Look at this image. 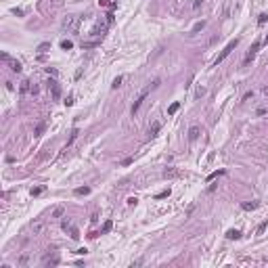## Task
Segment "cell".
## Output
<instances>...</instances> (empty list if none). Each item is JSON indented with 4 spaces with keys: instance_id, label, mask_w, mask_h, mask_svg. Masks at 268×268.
Returning <instances> with one entry per match:
<instances>
[{
    "instance_id": "cell-1",
    "label": "cell",
    "mask_w": 268,
    "mask_h": 268,
    "mask_svg": "<svg viewBox=\"0 0 268 268\" xmlns=\"http://www.w3.org/2000/svg\"><path fill=\"white\" fill-rule=\"evenodd\" d=\"M157 86H159V80H155V82H153V84H151V86H149V88H145V90L140 92V96H138V99H136V101H134V105H132V115H134V113H136V111H138V109H140V105H142V101H145V96L149 94V90H151V88H157Z\"/></svg>"
},
{
    "instance_id": "cell-2",
    "label": "cell",
    "mask_w": 268,
    "mask_h": 268,
    "mask_svg": "<svg viewBox=\"0 0 268 268\" xmlns=\"http://www.w3.org/2000/svg\"><path fill=\"white\" fill-rule=\"evenodd\" d=\"M237 46H239V38H235V40H231V42H228V44L224 46V50H222L220 55H218V59H216V65H218V63H222V61H224V59L228 57V55H231V52H233V50H235Z\"/></svg>"
},
{
    "instance_id": "cell-3",
    "label": "cell",
    "mask_w": 268,
    "mask_h": 268,
    "mask_svg": "<svg viewBox=\"0 0 268 268\" xmlns=\"http://www.w3.org/2000/svg\"><path fill=\"white\" fill-rule=\"evenodd\" d=\"M78 23H80V17H67L65 21H63V29H78Z\"/></svg>"
},
{
    "instance_id": "cell-4",
    "label": "cell",
    "mask_w": 268,
    "mask_h": 268,
    "mask_svg": "<svg viewBox=\"0 0 268 268\" xmlns=\"http://www.w3.org/2000/svg\"><path fill=\"white\" fill-rule=\"evenodd\" d=\"M258 48H260V42H254V46L249 48V52L245 55V59H243V65H249L251 61H254V57H256V52H258Z\"/></svg>"
},
{
    "instance_id": "cell-5",
    "label": "cell",
    "mask_w": 268,
    "mask_h": 268,
    "mask_svg": "<svg viewBox=\"0 0 268 268\" xmlns=\"http://www.w3.org/2000/svg\"><path fill=\"white\" fill-rule=\"evenodd\" d=\"M48 90L52 92V99H59V96H61V90H59V86H57L55 80H48Z\"/></svg>"
},
{
    "instance_id": "cell-6",
    "label": "cell",
    "mask_w": 268,
    "mask_h": 268,
    "mask_svg": "<svg viewBox=\"0 0 268 268\" xmlns=\"http://www.w3.org/2000/svg\"><path fill=\"white\" fill-rule=\"evenodd\" d=\"M258 205H260L258 201H251V203H249V201H245V203H241V208H243L245 212H251V210H256Z\"/></svg>"
},
{
    "instance_id": "cell-7",
    "label": "cell",
    "mask_w": 268,
    "mask_h": 268,
    "mask_svg": "<svg viewBox=\"0 0 268 268\" xmlns=\"http://www.w3.org/2000/svg\"><path fill=\"white\" fill-rule=\"evenodd\" d=\"M159 128H161V124H159V122H153V124H151V128H149V136H157Z\"/></svg>"
},
{
    "instance_id": "cell-8",
    "label": "cell",
    "mask_w": 268,
    "mask_h": 268,
    "mask_svg": "<svg viewBox=\"0 0 268 268\" xmlns=\"http://www.w3.org/2000/svg\"><path fill=\"white\" fill-rule=\"evenodd\" d=\"M226 239H231V241H237V239H241V233H239V231H237V228H231V231H228V233H226Z\"/></svg>"
},
{
    "instance_id": "cell-9",
    "label": "cell",
    "mask_w": 268,
    "mask_h": 268,
    "mask_svg": "<svg viewBox=\"0 0 268 268\" xmlns=\"http://www.w3.org/2000/svg\"><path fill=\"white\" fill-rule=\"evenodd\" d=\"M65 233H69V237L73 239V241H78V239H80V233H78V228H76V226H69Z\"/></svg>"
},
{
    "instance_id": "cell-10",
    "label": "cell",
    "mask_w": 268,
    "mask_h": 268,
    "mask_svg": "<svg viewBox=\"0 0 268 268\" xmlns=\"http://www.w3.org/2000/svg\"><path fill=\"white\" fill-rule=\"evenodd\" d=\"M203 27H205V21H199V23H195V25H193V29H191V36L199 34V32H201Z\"/></svg>"
},
{
    "instance_id": "cell-11",
    "label": "cell",
    "mask_w": 268,
    "mask_h": 268,
    "mask_svg": "<svg viewBox=\"0 0 268 268\" xmlns=\"http://www.w3.org/2000/svg\"><path fill=\"white\" fill-rule=\"evenodd\" d=\"M197 136H199V128H197V126H193V128L188 130V140H195Z\"/></svg>"
},
{
    "instance_id": "cell-12",
    "label": "cell",
    "mask_w": 268,
    "mask_h": 268,
    "mask_svg": "<svg viewBox=\"0 0 268 268\" xmlns=\"http://www.w3.org/2000/svg\"><path fill=\"white\" fill-rule=\"evenodd\" d=\"M111 228H113V222H111V220H107L105 224H103V228H101V235H107L109 231H111Z\"/></svg>"
},
{
    "instance_id": "cell-13",
    "label": "cell",
    "mask_w": 268,
    "mask_h": 268,
    "mask_svg": "<svg viewBox=\"0 0 268 268\" xmlns=\"http://www.w3.org/2000/svg\"><path fill=\"white\" fill-rule=\"evenodd\" d=\"M99 6H109L111 11L115 9V2H111V0H99Z\"/></svg>"
},
{
    "instance_id": "cell-14",
    "label": "cell",
    "mask_w": 268,
    "mask_h": 268,
    "mask_svg": "<svg viewBox=\"0 0 268 268\" xmlns=\"http://www.w3.org/2000/svg\"><path fill=\"white\" fill-rule=\"evenodd\" d=\"M178 109H180V103H172V105H170V109H168V115H174Z\"/></svg>"
},
{
    "instance_id": "cell-15",
    "label": "cell",
    "mask_w": 268,
    "mask_h": 268,
    "mask_svg": "<svg viewBox=\"0 0 268 268\" xmlns=\"http://www.w3.org/2000/svg\"><path fill=\"white\" fill-rule=\"evenodd\" d=\"M78 134H80V132H78V130H73V132H71V136H69V140H67V145H65V151H67V147H69L71 142H73V140L78 138Z\"/></svg>"
},
{
    "instance_id": "cell-16",
    "label": "cell",
    "mask_w": 268,
    "mask_h": 268,
    "mask_svg": "<svg viewBox=\"0 0 268 268\" xmlns=\"http://www.w3.org/2000/svg\"><path fill=\"white\" fill-rule=\"evenodd\" d=\"M61 48H63V50H69V48H73V42H71V40H63V42H61Z\"/></svg>"
},
{
    "instance_id": "cell-17",
    "label": "cell",
    "mask_w": 268,
    "mask_h": 268,
    "mask_svg": "<svg viewBox=\"0 0 268 268\" xmlns=\"http://www.w3.org/2000/svg\"><path fill=\"white\" fill-rule=\"evenodd\" d=\"M90 193V188L88 187H80V188H76V195H88Z\"/></svg>"
},
{
    "instance_id": "cell-18",
    "label": "cell",
    "mask_w": 268,
    "mask_h": 268,
    "mask_svg": "<svg viewBox=\"0 0 268 268\" xmlns=\"http://www.w3.org/2000/svg\"><path fill=\"white\" fill-rule=\"evenodd\" d=\"M11 69L19 73V71H21V63H19V61H11Z\"/></svg>"
},
{
    "instance_id": "cell-19",
    "label": "cell",
    "mask_w": 268,
    "mask_h": 268,
    "mask_svg": "<svg viewBox=\"0 0 268 268\" xmlns=\"http://www.w3.org/2000/svg\"><path fill=\"white\" fill-rule=\"evenodd\" d=\"M224 174V170H218V172H212L210 176H208V182H210V180H214V178H218V176H222Z\"/></svg>"
},
{
    "instance_id": "cell-20",
    "label": "cell",
    "mask_w": 268,
    "mask_h": 268,
    "mask_svg": "<svg viewBox=\"0 0 268 268\" xmlns=\"http://www.w3.org/2000/svg\"><path fill=\"white\" fill-rule=\"evenodd\" d=\"M48 48H50V44H48V42H42V44L38 46V52H46Z\"/></svg>"
},
{
    "instance_id": "cell-21",
    "label": "cell",
    "mask_w": 268,
    "mask_h": 268,
    "mask_svg": "<svg viewBox=\"0 0 268 268\" xmlns=\"http://www.w3.org/2000/svg\"><path fill=\"white\" fill-rule=\"evenodd\" d=\"M44 128H46V124L42 122V124H38V128H36V136H40L42 132H44Z\"/></svg>"
},
{
    "instance_id": "cell-22",
    "label": "cell",
    "mask_w": 268,
    "mask_h": 268,
    "mask_svg": "<svg viewBox=\"0 0 268 268\" xmlns=\"http://www.w3.org/2000/svg\"><path fill=\"white\" fill-rule=\"evenodd\" d=\"M122 80H124V78H122V76H117L115 80H113V84H111V88H117V86H122Z\"/></svg>"
},
{
    "instance_id": "cell-23",
    "label": "cell",
    "mask_w": 268,
    "mask_h": 268,
    "mask_svg": "<svg viewBox=\"0 0 268 268\" xmlns=\"http://www.w3.org/2000/svg\"><path fill=\"white\" fill-rule=\"evenodd\" d=\"M42 191H44V187H36V188H32V195H34V197H38Z\"/></svg>"
},
{
    "instance_id": "cell-24",
    "label": "cell",
    "mask_w": 268,
    "mask_h": 268,
    "mask_svg": "<svg viewBox=\"0 0 268 268\" xmlns=\"http://www.w3.org/2000/svg\"><path fill=\"white\" fill-rule=\"evenodd\" d=\"M266 226H268V222H262L260 226H258V235H262L264 231H266Z\"/></svg>"
},
{
    "instance_id": "cell-25",
    "label": "cell",
    "mask_w": 268,
    "mask_h": 268,
    "mask_svg": "<svg viewBox=\"0 0 268 268\" xmlns=\"http://www.w3.org/2000/svg\"><path fill=\"white\" fill-rule=\"evenodd\" d=\"M29 90V82L25 80V82H21V92H27Z\"/></svg>"
},
{
    "instance_id": "cell-26",
    "label": "cell",
    "mask_w": 268,
    "mask_h": 268,
    "mask_svg": "<svg viewBox=\"0 0 268 268\" xmlns=\"http://www.w3.org/2000/svg\"><path fill=\"white\" fill-rule=\"evenodd\" d=\"M113 19H115V17H113V11H109L107 13V23H113Z\"/></svg>"
},
{
    "instance_id": "cell-27",
    "label": "cell",
    "mask_w": 268,
    "mask_h": 268,
    "mask_svg": "<svg viewBox=\"0 0 268 268\" xmlns=\"http://www.w3.org/2000/svg\"><path fill=\"white\" fill-rule=\"evenodd\" d=\"M168 195H170V188H168V191H161V193L157 195V199H163V197H168Z\"/></svg>"
},
{
    "instance_id": "cell-28",
    "label": "cell",
    "mask_w": 268,
    "mask_h": 268,
    "mask_svg": "<svg viewBox=\"0 0 268 268\" xmlns=\"http://www.w3.org/2000/svg\"><path fill=\"white\" fill-rule=\"evenodd\" d=\"M61 214H63V208H57V210L52 212V216H55V218H59V216H61Z\"/></svg>"
},
{
    "instance_id": "cell-29",
    "label": "cell",
    "mask_w": 268,
    "mask_h": 268,
    "mask_svg": "<svg viewBox=\"0 0 268 268\" xmlns=\"http://www.w3.org/2000/svg\"><path fill=\"white\" fill-rule=\"evenodd\" d=\"M163 176H165V178H168V176H176V172H174V170H165Z\"/></svg>"
},
{
    "instance_id": "cell-30",
    "label": "cell",
    "mask_w": 268,
    "mask_h": 268,
    "mask_svg": "<svg viewBox=\"0 0 268 268\" xmlns=\"http://www.w3.org/2000/svg\"><path fill=\"white\" fill-rule=\"evenodd\" d=\"M65 105H67V107H71V105H73V96H67V101H65Z\"/></svg>"
},
{
    "instance_id": "cell-31",
    "label": "cell",
    "mask_w": 268,
    "mask_h": 268,
    "mask_svg": "<svg viewBox=\"0 0 268 268\" xmlns=\"http://www.w3.org/2000/svg\"><path fill=\"white\" fill-rule=\"evenodd\" d=\"M258 23L262 25V23H266V15H260V19H258Z\"/></svg>"
},
{
    "instance_id": "cell-32",
    "label": "cell",
    "mask_w": 268,
    "mask_h": 268,
    "mask_svg": "<svg viewBox=\"0 0 268 268\" xmlns=\"http://www.w3.org/2000/svg\"><path fill=\"white\" fill-rule=\"evenodd\" d=\"M205 94V88H197V96H203Z\"/></svg>"
},
{
    "instance_id": "cell-33",
    "label": "cell",
    "mask_w": 268,
    "mask_h": 268,
    "mask_svg": "<svg viewBox=\"0 0 268 268\" xmlns=\"http://www.w3.org/2000/svg\"><path fill=\"white\" fill-rule=\"evenodd\" d=\"M199 6H201V0H195V2H193V9H199Z\"/></svg>"
},
{
    "instance_id": "cell-34",
    "label": "cell",
    "mask_w": 268,
    "mask_h": 268,
    "mask_svg": "<svg viewBox=\"0 0 268 268\" xmlns=\"http://www.w3.org/2000/svg\"><path fill=\"white\" fill-rule=\"evenodd\" d=\"M264 42H266V44H268V34H266V38H264Z\"/></svg>"
}]
</instances>
